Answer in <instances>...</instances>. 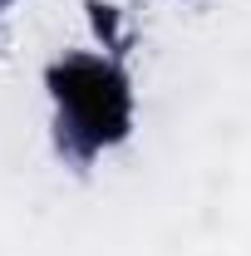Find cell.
Segmentation results:
<instances>
[{
    "label": "cell",
    "instance_id": "1",
    "mask_svg": "<svg viewBox=\"0 0 251 256\" xmlns=\"http://www.w3.org/2000/svg\"><path fill=\"white\" fill-rule=\"evenodd\" d=\"M54 94L69 104L74 124L84 128L94 143L104 138H118L128 128V89L124 79L108 69V64H94V60H69L50 74Z\"/></svg>",
    "mask_w": 251,
    "mask_h": 256
}]
</instances>
